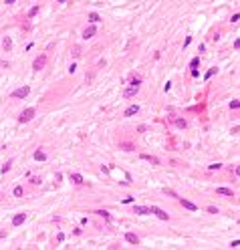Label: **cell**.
Listing matches in <instances>:
<instances>
[{"instance_id": "cell-7", "label": "cell", "mask_w": 240, "mask_h": 250, "mask_svg": "<svg viewBox=\"0 0 240 250\" xmlns=\"http://www.w3.org/2000/svg\"><path fill=\"white\" fill-rule=\"evenodd\" d=\"M95 32H97V28L91 24V26H87V28L83 31V39H93V36H95Z\"/></svg>"}, {"instance_id": "cell-1", "label": "cell", "mask_w": 240, "mask_h": 250, "mask_svg": "<svg viewBox=\"0 0 240 250\" xmlns=\"http://www.w3.org/2000/svg\"><path fill=\"white\" fill-rule=\"evenodd\" d=\"M139 85H141V79L135 77L133 81H131V87H127L125 91H123V97H125V99H131V97H135L137 93H139Z\"/></svg>"}, {"instance_id": "cell-28", "label": "cell", "mask_w": 240, "mask_h": 250, "mask_svg": "<svg viewBox=\"0 0 240 250\" xmlns=\"http://www.w3.org/2000/svg\"><path fill=\"white\" fill-rule=\"evenodd\" d=\"M198 63H200V59H194V61H192V69H196V67H198Z\"/></svg>"}, {"instance_id": "cell-5", "label": "cell", "mask_w": 240, "mask_h": 250, "mask_svg": "<svg viewBox=\"0 0 240 250\" xmlns=\"http://www.w3.org/2000/svg\"><path fill=\"white\" fill-rule=\"evenodd\" d=\"M151 214H156L160 220H170V216L166 214V212L161 210V208H157V206H151Z\"/></svg>"}, {"instance_id": "cell-2", "label": "cell", "mask_w": 240, "mask_h": 250, "mask_svg": "<svg viewBox=\"0 0 240 250\" xmlns=\"http://www.w3.org/2000/svg\"><path fill=\"white\" fill-rule=\"evenodd\" d=\"M28 93H31V87L24 85V87L14 89V91H12V97H14V99H24V97H28Z\"/></svg>"}, {"instance_id": "cell-29", "label": "cell", "mask_w": 240, "mask_h": 250, "mask_svg": "<svg viewBox=\"0 0 240 250\" xmlns=\"http://www.w3.org/2000/svg\"><path fill=\"white\" fill-rule=\"evenodd\" d=\"M230 246H232V248H236V246H240V240H234V242L230 244Z\"/></svg>"}, {"instance_id": "cell-24", "label": "cell", "mask_w": 240, "mask_h": 250, "mask_svg": "<svg viewBox=\"0 0 240 250\" xmlns=\"http://www.w3.org/2000/svg\"><path fill=\"white\" fill-rule=\"evenodd\" d=\"M240 107V101H232V103H230V109H238Z\"/></svg>"}, {"instance_id": "cell-18", "label": "cell", "mask_w": 240, "mask_h": 250, "mask_svg": "<svg viewBox=\"0 0 240 250\" xmlns=\"http://www.w3.org/2000/svg\"><path fill=\"white\" fill-rule=\"evenodd\" d=\"M22 194H24V190L20 188V186H16V188H14V196L16 198H22Z\"/></svg>"}, {"instance_id": "cell-8", "label": "cell", "mask_w": 240, "mask_h": 250, "mask_svg": "<svg viewBox=\"0 0 240 250\" xmlns=\"http://www.w3.org/2000/svg\"><path fill=\"white\" fill-rule=\"evenodd\" d=\"M180 204H182L186 210H192V212H196V210H198V206H196V204H192L190 200H184V198H180Z\"/></svg>"}, {"instance_id": "cell-23", "label": "cell", "mask_w": 240, "mask_h": 250, "mask_svg": "<svg viewBox=\"0 0 240 250\" xmlns=\"http://www.w3.org/2000/svg\"><path fill=\"white\" fill-rule=\"evenodd\" d=\"M36 12H38V6H32V8H31V12H28V16H31V18H32V16L36 14Z\"/></svg>"}, {"instance_id": "cell-17", "label": "cell", "mask_w": 240, "mask_h": 250, "mask_svg": "<svg viewBox=\"0 0 240 250\" xmlns=\"http://www.w3.org/2000/svg\"><path fill=\"white\" fill-rule=\"evenodd\" d=\"M89 20H91V22H99V14H97V12H91V14H89Z\"/></svg>"}, {"instance_id": "cell-20", "label": "cell", "mask_w": 240, "mask_h": 250, "mask_svg": "<svg viewBox=\"0 0 240 250\" xmlns=\"http://www.w3.org/2000/svg\"><path fill=\"white\" fill-rule=\"evenodd\" d=\"M216 73H218V69H210L208 73H206V81H208L210 77H214V75H216Z\"/></svg>"}, {"instance_id": "cell-4", "label": "cell", "mask_w": 240, "mask_h": 250, "mask_svg": "<svg viewBox=\"0 0 240 250\" xmlns=\"http://www.w3.org/2000/svg\"><path fill=\"white\" fill-rule=\"evenodd\" d=\"M45 65H46V54H38V57L34 59V63H32V69L41 71V69H45Z\"/></svg>"}, {"instance_id": "cell-27", "label": "cell", "mask_w": 240, "mask_h": 250, "mask_svg": "<svg viewBox=\"0 0 240 250\" xmlns=\"http://www.w3.org/2000/svg\"><path fill=\"white\" fill-rule=\"evenodd\" d=\"M79 54H81L79 53V46H75V49H73V57H79Z\"/></svg>"}, {"instance_id": "cell-31", "label": "cell", "mask_w": 240, "mask_h": 250, "mask_svg": "<svg viewBox=\"0 0 240 250\" xmlns=\"http://www.w3.org/2000/svg\"><path fill=\"white\" fill-rule=\"evenodd\" d=\"M236 176H238V177H240V166H238V167H236Z\"/></svg>"}, {"instance_id": "cell-12", "label": "cell", "mask_w": 240, "mask_h": 250, "mask_svg": "<svg viewBox=\"0 0 240 250\" xmlns=\"http://www.w3.org/2000/svg\"><path fill=\"white\" fill-rule=\"evenodd\" d=\"M69 180L73 182V184H77V186H81V184H85L83 182V177L79 176V173H69Z\"/></svg>"}, {"instance_id": "cell-16", "label": "cell", "mask_w": 240, "mask_h": 250, "mask_svg": "<svg viewBox=\"0 0 240 250\" xmlns=\"http://www.w3.org/2000/svg\"><path fill=\"white\" fill-rule=\"evenodd\" d=\"M34 159H36V162H45L46 153H45V151H36V153H34Z\"/></svg>"}, {"instance_id": "cell-10", "label": "cell", "mask_w": 240, "mask_h": 250, "mask_svg": "<svg viewBox=\"0 0 240 250\" xmlns=\"http://www.w3.org/2000/svg\"><path fill=\"white\" fill-rule=\"evenodd\" d=\"M139 158H141V159H145V162H149V163H153V166H160V159H157V158H153V155H147V153H141Z\"/></svg>"}, {"instance_id": "cell-6", "label": "cell", "mask_w": 240, "mask_h": 250, "mask_svg": "<svg viewBox=\"0 0 240 250\" xmlns=\"http://www.w3.org/2000/svg\"><path fill=\"white\" fill-rule=\"evenodd\" d=\"M133 212L139 214V216H147V214H151V208H145V206H133Z\"/></svg>"}, {"instance_id": "cell-15", "label": "cell", "mask_w": 240, "mask_h": 250, "mask_svg": "<svg viewBox=\"0 0 240 250\" xmlns=\"http://www.w3.org/2000/svg\"><path fill=\"white\" fill-rule=\"evenodd\" d=\"M2 46H4V50H6V53H8V50L12 49V40H10V39H8V36H6V39L2 40Z\"/></svg>"}, {"instance_id": "cell-32", "label": "cell", "mask_w": 240, "mask_h": 250, "mask_svg": "<svg viewBox=\"0 0 240 250\" xmlns=\"http://www.w3.org/2000/svg\"><path fill=\"white\" fill-rule=\"evenodd\" d=\"M57 2H59V4H65V2H67V0H57Z\"/></svg>"}, {"instance_id": "cell-33", "label": "cell", "mask_w": 240, "mask_h": 250, "mask_svg": "<svg viewBox=\"0 0 240 250\" xmlns=\"http://www.w3.org/2000/svg\"><path fill=\"white\" fill-rule=\"evenodd\" d=\"M12 2H14V0H6V4H12Z\"/></svg>"}, {"instance_id": "cell-14", "label": "cell", "mask_w": 240, "mask_h": 250, "mask_svg": "<svg viewBox=\"0 0 240 250\" xmlns=\"http://www.w3.org/2000/svg\"><path fill=\"white\" fill-rule=\"evenodd\" d=\"M216 192L220 194V196H232V190H230V188H218Z\"/></svg>"}, {"instance_id": "cell-19", "label": "cell", "mask_w": 240, "mask_h": 250, "mask_svg": "<svg viewBox=\"0 0 240 250\" xmlns=\"http://www.w3.org/2000/svg\"><path fill=\"white\" fill-rule=\"evenodd\" d=\"M174 123H175V125H178V127H180V129H184V127H186V125H188V123H186V119H175V121H174Z\"/></svg>"}, {"instance_id": "cell-3", "label": "cell", "mask_w": 240, "mask_h": 250, "mask_svg": "<svg viewBox=\"0 0 240 250\" xmlns=\"http://www.w3.org/2000/svg\"><path fill=\"white\" fill-rule=\"evenodd\" d=\"M32 117H34V109H32V107H28V109H24V111L20 113L18 121H20V123H28V121H31Z\"/></svg>"}, {"instance_id": "cell-11", "label": "cell", "mask_w": 240, "mask_h": 250, "mask_svg": "<svg viewBox=\"0 0 240 250\" xmlns=\"http://www.w3.org/2000/svg\"><path fill=\"white\" fill-rule=\"evenodd\" d=\"M24 220H26V214H16L14 218H12V226H20Z\"/></svg>"}, {"instance_id": "cell-30", "label": "cell", "mask_w": 240, "mask_h": 250, "mask_svg": "<svg viewBox=\"0 0 240 250\" xmlns=\"http://www.w3.org/2000/svg\"><path fill=\"white\" fill-rule=\"evenodd\" d=\"M234 49H236V50H240V39H238L236 42H234Z\"/></svg>"}, {"instance_id": "cell-13", "label": "cell", "mask_w": 240, "mask_h": 250, "mask_svg": "<svg viewBox=\"0 0 240 250\" xmlns=\"http://www.w3.org/2000/svg\"><path fill=\"white\" fill-rule=\"evenodd\" d=\"M137 111H139V107H137V105H131V107L125 109V113H123V115H125V117H131V115H137Z\"/></svg>"}, {"instance_id": "cell-26", "label": "cell", "mask_w": 240, "mask_h": 250, "mask_svg": "<svg viewBox=\"0 0 240 250\" xmlns=\"http://www.w3.org/2000/svg\"><path fill=\"white\" fill-rule=\"evenodd\" d=\"M208 212H210V214H218V208H214V206H210V208H208Z\"/></svg>"}, {"instance_id": "cell-25", "label": "cell", "mask_w": 240, "mask_h": 250, "mask_svg": "<svg viewBox=\"0 0 240 250\" xmlns=\"http://www.w3.org/2000/svg\"><path fill=\"white\" fill-rule=\"evenodd\" d=\"M8 169H10V162H8V163H4V166H2V173H6Z\"/></svg>"}, {"instance_id": "cell-21", "label": "cell", "mask_w": 240, "mask_h": 250, "mask_svg": "<svg viewBox=\"0 0 240 250\" xmlns=\"http://www.w3.org/2000/svg\"><path fill=\"white\" fill-rule=\"evenodd\" d=\"M119 147H121V149H125V151H131V149H133V145H131V143H121Z\"/></svg>"}, {"instance_id": "cell-9", "label": "cell", "mask_w": 240, "mask_h": 250, "mask_svg": "<svg viewBox=\"0 0 240 250\" xmlns=\"http://www.w3.org/2000/svg\"><path fill=\"white\" fill-rule=\"evenodd\" d=\"M125 240H127L129 244H135V246L139 244V238H137V234H133V232H127V234H125Z\"/></svg>"}, {"instance_id": "cell-22", "label": "cell", "mask_w": 240, "mask_h": 250, "mask_svg": "<svg viewBox=\"0 0 240 250\" xmlns=\"http://www.w3.org/2000/svg\"><path fill=\"white\" fill-rule=\"evenodd\" d=\"M97 214H99V216H103V218H105V220H111L109 212H105V210H99V212H97Z\"/></svg>"}]
</instances>
